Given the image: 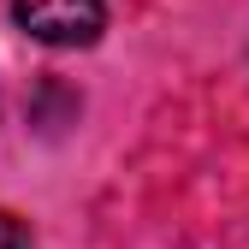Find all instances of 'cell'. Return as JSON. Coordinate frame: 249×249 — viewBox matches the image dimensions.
<instances>
[{
	"mask_svg": "<svg viewBox=\"0 0 249 249\" xmlns=\"http://www.w3.org/2000/svg\"><path fill=\"white\" fill-rule=\"evenodd\" d=\"M0 249H36V237H30V226H24V220L0 213Z\"/></svg>",
	"mask_w": 249,
	"mask_h": 249,
	"instance_id": "2",
	"label": "cell"
},
{
	"mask_svg": "<svg viewBox=\"0 0 249 249\" xmlns=\"http://www.w3.org/2000/svg\"><path fill=\"white\" fill-rule=\"evenodd\" d=\"M12 12L48 48H89L107 24V0H12Z\"/></svg>",
	"mask_w": 249,
	"mask_h": 249,
	"instance_id": "1",
	"label": "cell"
}]
</instances>
